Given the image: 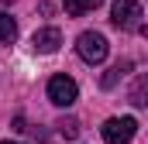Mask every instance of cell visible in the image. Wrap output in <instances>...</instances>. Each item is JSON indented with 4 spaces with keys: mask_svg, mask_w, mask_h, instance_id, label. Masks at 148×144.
Returning <instances> with one entry per match:
<instances>
[{
    "mask_svg": "<svg viewBox=\"0 0 148 144\" xmlns=\"http://www.w3.org/2000/svg\"><path fill=\"white\" fill-rule=\"evenodd\" d=\"M59 45H62V31L59 28H41L31 35V48L41 52V55H52V52H59Z\"/></svg>",
    "mask_w": 148,
    "mask_h": 144,
    "instance_id": "cell-5",
    "label": "cell"
},
{
    "mask_svg": "<svg viewBox=\"0 0 148 144\" xmlns=\"http://www.w3.org/2000/svg\"><path fill=\"white\" fill-rule=\"evenodd\" d=\"M138 31H141V35H145V38H148V24H141V28H138Z\"/></svg>",
    "mask_w": 148,
    "mask_h": 144,
    "instance_id": "cell-11",
    "label": "cell"
},
{
    "mask_svg": "<svg viewBox=\"0 0 148 144\" xmlns=\"http://www.w3.org/2000/svg\"><path fill=\"white\" fill-rule=\"evenodd\" d=\"M14 38H17V21L7 10H0V45H10Z\"/></svg>",
    "mask_w": 148,
    "mask_h": 144,
    "instance_id": "cell-7",
    "label": "cell"
},
{
    "mask_svg": "<svg viewBox=\"0 0 148 144\" xmlns=\"http://www.w3.org/2000/svg\"><path fill=\"white\" fill-rule=\"evenodd\" d=\"M127 69H131V62H117V65H114V69L103 75V89H114V86H117V79H121Z\"/></svg>",
    "mask_w": 148,
    "mask_h": 144,
    "instance_id": "cell-10",
    "label": "cell"
},
{
    "mask_svg": "<svg viewBox=\"0 0 148 144\" xmlns=\"http://www.w3.org/2000/svg\"><path fill=\"white\" fill-rule=\"evenodd\" d=\"M62 3H66V14H69V17H83V14L97 10L103 0H62Z\"/></svg>",
    "mask_w": 148,
    "mask_h": 144,
    "instance_id": "cell-6",
    "label": "cell"
},
{
    "mask_svg": "<svg viewBox=\"0 0 148 144\" xmlns=\"http://www.w3.org/2000/svg\"><path fill=\"white\" fill-rule=\"evenodd\" d=\"M3 144H17V141H3Z\"/></svg>",
    "mask_w": 148,
    "mask_h": 144,
    "instance_id": "cell-12",
    "label": "cell"
},
{
    "mask_svg": "<svg viewBox=\"0 0 148 144\" xmlns=\"http://www.w3.org/2000/svg\"><path fill=\"white\" fill-rule=\"evenodd\" d=\"M76 52H79V58L86 65H100L107 58L110 45H107V38L100 35V31H83V35L76 38Z\"/></svg>",
    "mask_w": 148,
    "mask_h": 144,
    "instance_id": "cell-1",
    "label": "cell"
},
{
    "mask_svg": "<svg viewBox=\"0 0 148 144\" xmlns=\"http://www.w3.org/2000/svg\"><path fill=\"white\" fill-rule=\"evenodd\" d=\"M110 24L117 31H134V28H141V3H138V0H117L110 7Z\"/></svg>",
    "mask_w": 148,
    "mask_h": 144,
    "instance_id": "cell-2",
    "label": "cell"
},
{
    "mask_svg": "<svg viewBox=\"0 0 148 144\" xmlns=\"http://www.w3.org/2000/svg\"><path fill=\"white\" fill-rule=\"evenodd\" d=\"M76 96H79V86L73 75H52L48 79V100L55 107H73Z\"/></svg>",
    "mask_w": 148,
    "mask_h": 144,
    "instance_id": "cell-3",
    "label": "cell"
},
{
    "mask_svg": "<svg viewBox=\"0 0 148 144\" xmlns=\"http://www.w3.org/2000/svg\"><path fill=\"white\" fill-rule=\"evenodd\" d=\"M131 103H134V107H148V75H141V79L134 82V89H131Z\"/></svg>",
    "mask_w": 148,
    "mask_h": 144,
    "instance_id": "cell-8",
    "label": "cell"
},
{
    "mask_svg": "<svg viewBox=\"0 0 148 144\" xmlns=\"http://www.w3.org/2000/svg\"><path fill=\"white\" fill-rule=\"evenodd\" d=\"M134 130H138L134 117H110V120L100 127V134H103L107 144H127L131 137H134Z\"/></svg>",
    "mask_w": 148,
    "mask_h": 144,
    "instance_id": "cell-4",
    "label": "cell"
},
{
    "mask_svg": "<svg viewBox=\"0 0 148 144\" xmlns=\"http://www.w3.org/2000/svg\"><path fill=\"white\" fill-rule=\"evenodd\" d=\"M59 134L69 137V141H76V137H79V120H76V117H62V120H59Z\"/></svg>",
    "mask_w": 148,
    "mask_h": 144,
    "instance_id": "cell-9",
    "label": "cell"
}]
</instances>
